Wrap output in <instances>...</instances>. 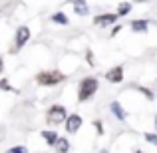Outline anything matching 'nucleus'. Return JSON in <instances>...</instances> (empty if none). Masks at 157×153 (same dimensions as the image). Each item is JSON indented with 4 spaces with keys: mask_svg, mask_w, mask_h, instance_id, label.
<instances>
[{
    "mask_svg": "<svg viewBox=\"0 0 157 153\" xmlns=\"http://www.w3.org/2000/svg\"><path fill=\"white\" fill-rule=\"evenodd\" d=\"M101 153H107V151H101Z\"/></svg>",
    "mask_w": 157,
    "mask_h": 153,
    "instance_id": "24",
    "label": "nucleus"
},
{
    "mask_svg": "<svg viewBox=\"0 0 157 153\" xmlns=\"http://www.w3.org/2000/svg\"><path fill=\"white\" fill-rule=\"evenodd\" d=\"M135 153H143V151H135Z\"/></svg>",
    "mask_w": 157,
    "mask_h": 153,
    "instance_id": "23",
    "label": "nucleus"
},
{
    "mask_svg": "<svg viewBox=\"0 0 157 153\" xmlns=\"http://www.w3.org/2000/svg\"><path fill=\"white\" fill-rule=\"evenodd\" d=\"M66 119H68V111H66V107L60 105V103H54L50 109H48V113H46V121L50 123V125L66 123Z\"/></svg>",
    "mask_w": 157,
    "mask_h": 153,
    "instance_id": "3",
    "label": "nucleus"
},
{
    "mask_svg": "<svg viewBox=\"0 0 157 153\" xmlns=\"http://www.w3.org/2000/svg\"><path fill=\"white\" fill-rule=\"evenodd\" d=\"M62 82H66V76L58 70H46V72H40L36 76V84L42 88H52V86L62 84Z\"/></svg>",
    "mask_w": 157,
    "mask_h": 153,
    "instance_id": "2",
    "label": "nucleus"
},
{
    "mask_svg": "<svg viewBox=\"0 0 157 153\" xmlns=\"http://www.w3.org/2000/svg\"><path fill=\"white\" fill-rule=\"evenodd\" d=\"M0 88H2V90H6V92H10V84H8V80H6V78H2V80H0Z\"/></svg>",
    "mask_w": 157,
    "mask_h": 153,
    "instance_id": "17",
    "label": "nucleus"
},
{
    "mask_svg": "<svg viewBox=\"0 0 157 153\" xmlns=\"http://www.w3.org/2000/svg\"><path fill=\"white\" fill-rule=\"evenodd\" d=\"M117 16L119 14H100V16H96L94 18V24L96 26H111V24H115V20H117Z\"/></svg>",
    "mask_w": 157,
    "mask_h": 153,
    "instance_id": "7",
    "label": "nucleus"
},
{
    "mask_svg": "<svg viewBox=\"0 0 157 153\" xmlns=\"http://www.w3.org/2000/svg\"><path fill=\"white\" fill-rule=\"evenodd\" d=\"M82 123H84V119H82L78 113L68 115V119H66V131H68V133H76V131L82 127Z\"/></svg>",
    "mask_w": 157,
    "mask_h": 153,
    "instance_id": "5",
    "label": "nucleus"
},
{
    "mask_svg": "<svg viewBox=\"0 0 157 153\" xmlns=\"http://www.w3.org/2000/svg\"><path fill=\"white\" fill-rule=\"evenodd\" d=\"M72 4H74V12L78 16H88L90 14V8L86 4V0H72Z\"/></svg>",
    "mask_w": 157,
    "mask_h": 153,
    "instance_id": "10",
    "label": "nucleus"
},
{
    "mask_svg": "<svg viewBox=\"0 0 157 153\" xmlns=\"http://www.w3.org/2000/svg\"><path fill=\"white\" fill-rule=\"evenodd\" d=\"M137 90H139V92H141V94H143V96H145V98H147V100H153V94H151V92H149V90H145V88H137Z\"/></svg>",
    "mask_w": 157,
    "mask_h": 153,
    "instance_id": "18",
    "label": "nucleus"
},
{
    "mask_svg": "<svg viewBox=\"0 0 157 153\" xmlns=\"http://www.w3.org/2000/svg\"><path fill=\"white\" fill-rule=\"evenodd\" d=\"M6 153H28V149L24 145H14V147H10Z\"/></svg>",
    "mask_w": 157,
    "mask_h": 153,
    "instance_id": "15",
    "label": "nucleus"
},
{
    "mask_svg": "<svg viewBox=\"0 0 157 153\" xmlns=\"http://www.w3.org/2000/svg\"><path fill=\"white\" fill-rule=\"evenodd\" d=\"M109 109H111V113L115 115V119H119V121H125L127 113L123 111V107H121V103H119V101H111Z\"/></svg>",
    "mask_w": 157,
    "mask_h": 153,
    "instance_id": "9",
    "label": "nucleus"
},
{
    "mask_svg": "<svg viewBox=\"0 0 157 153\" xmlns=\"http://www.w3.org/2000/svg\"><path fill=\"white\" fill-rule=\"evenodd\" d=\"M129 12H131V4H129V2H121V4L117 6V14H119V16H127Z\"/></svg>",
    "mask_w": 157,
    "mask_h": 153,
    "instance_id": "14",
    "label": "nucleus"
},
{
    "mask_svg": "<svg viewBox=\"0 0 157 153\" xmlns=\"http://www.w3.org/2000/svg\"><path fill=\"white\" fill-rule=\"evenodd\" d=\"M54 151H56V153H68L70 151V141L66 137H60L58 143L54 145Z\"/></svg>",
    "mask_w": 157,
    "mask_h": 153,
    "instance_id": "11",
    "label": "nucleus"
},
{
    "mask_svg": "<svg viewBox=\"0 0 157 153\" xmlns=\"http://www.w3.org/2000/svg\"><path fill=\"white\" fill-rule=\"evenodd\" d=\"M30 40V28L28 26H20L18 30H16V36H14V48L12 50H22L24 46H26V42Z\"/></svg>",
    "mask_w": 157,
    "mask_h": 153,
    "instance_id": "4",
    "label": "nucleus"
},
{
    "mask_svg": "<svg viewBox=\"0 0 157 153\" xmlns=\"http://www.w3.org/2000/svg\"><path fill=\"white\" fill-rule=\"evenodd\" d=\"M40 135H42V139L48 143V145H56L58 143V139H60V135L56 133V131H52V129H44V131H40Z\"/></svg>",
    "mask_w": 157,
    "mask_h": 153,
    "instance_id": "8",
    "label": "nucleus"
},
{
    "mask_svg": "<svg viewBox=\"0 0 157 153\" xmlns=\"http://www.w3.org/2000/svg\"><path fill=\"white\" fill-rule=\"evenodd\" d=\"M145 135V139L149 143H153V145H157V133H143Z\"/></svg>",
    "mask_w": 157,
    "mask_h": 153,
    "instance_id": "16",
    "label": "nucleus"
},
{
    "mask_svg": "<svg viewBox=\"0 0 157 153\" xmlns=\"http://www.w3.org/2000/svg\"><path fill=\"white\" fill-rule=\"evenodd\" d=\"M105 80L111 82V84H119V82L123 80V68L121 66H113L111 70H107L105 72Z\"/></svg>",
    "mask_w": 157,
    "mask_h": 153,
    "instance_id": "6",
    "label": "nucleus"
},
{
    "mask_svg": "<svg viewBox=\"0 0 157 153\" xmlns=\"http://www.w3.org/2000/svg\"><path fill=\"white\" fill-rule=\"evenodd\" d=\"M98 88H100V82H98V78H84V80L80 82V86H78V101H86L90 100L92 96H96Z\"/></svg>",
    "mask_w": 157,
    "mask_h": 153,
    "instance_id": "1",
    "label": "nucleus"
},
{
    "mask_svg": "<svg viewBox=\"0 0 157 153\" xmlns=\"http://www.w3.org/2000/svg\"><path fill=\"white\" fill-rule=\"evenodd\" d=\"M52 22H56V24H62V26H66V24H70V20H68V16H66L64 12H56V14L52 16Z\"/></svg>",
    "mask_w": 157,
    "mask_h": 153,
    "instance_id": "13",
    "label": "nucleus"
},
{
    "mask_svg": "<svg viewBox=\"0 0 157 153\" xmlns=\"http://www.w3.org/2000/svg\"><path fill=\"white\" fill-rule=\"evenodd\" d=\"M135 2H147V0H135Z\"/></svg>",
    "mask_w": 157,
    "mask_h": 153,
    "instance_id": "21",
    "label": "nucleus"
},
{
    "mask_svg": "<svg viewBox=\"0 0 157 153\" xmlns=\"http://www.w3.org/2000/svg\"><path fill=\"white\" fill-rule=\"evenodd\" d=\"M147 26H149L147 20H133L131 22V30L133 32H147Z\"/></svg>",
    "mask_w": 157,
    "mask_h": 153,
    "instance_id": "12",
    "label": "nucleus"
},
{
    "mask_svg": "<svg viewBox=\"0 0 157 153\" xmlns=\"http://www.w3.org/2000/svg\"><path fill=\"white\" fill-rule=\"evenodd\" d=\"M86 56H88V64H90V66H94V58H92V50H88V52H86Z\"/></svg>",
    "mask_w": 157,
    "mask_h": 153,
    "instance_id": "19",
    "label": "nucleus"
},
{
    "mask_svg": "<svg viewBox=\"0 0 157 153\" xmlns=\"http://www.w3.org/2000/svg\"><path fill=\"white\" fill-rule=\"evenodd\" d=\"M155 127H157V115H155Z\"/></svg>",
    "mask_w": 157,
    "mask_h": 153,
    "instance_id": "22",
    "label": "nucleus"
},
{
    "mask_svg": "<svg viewBox=\"0 0 157 153\" xmlns=\"http://www.w3.org/2000/svg\"><path fill=\"white\" fill-rule=\"evenodd\" d=\"M94 127H98V131H100V133L104 131V127H101V123H100V121H94Z\"/></svg>",
    "mask_w": 157,
    "mask_h": 153,
    "instance_id": "20",
    "label": "nucleus"
}]
</instances>
